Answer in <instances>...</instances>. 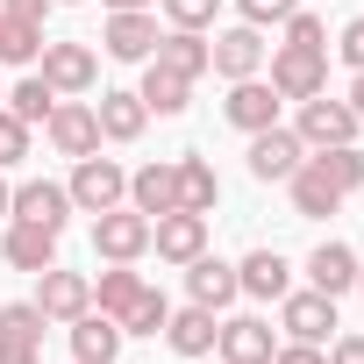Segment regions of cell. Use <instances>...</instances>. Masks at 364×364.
<instances>
[{
  "mask_svg": "<svg viewBox=\"0 0 364 364\" xmlns=\"http://www.w3.org/2000/svg\"><path fill=\"white\" fill-rule=\"evenodd\" d=\"M236 8H243V22H250V29H279V22L300 8V0H236Z\"/></svg>",
  "mask_w": 364,
  "mask_h": 364,
  "instance_id": "d590c367",
  "label": "cell"
},
{
  "mask_svg": "<svg viewBox=\"0 0 364 364\" xmlns=\"http://www.w3.org/2000/svg\"><path fill=\"white\" fill-rule=\"evenodd\" d=\"M65 336H72V357H79V364H114V357H122V343H129V336H122V321H114V314H100V307H86Z\"/></svg>",
  "mask_w": 364,
  "mask_h": 364,
  "instance_id": "d6986e66",
  "label": "cell"
},
{
  "mask_svg": "<svg viewBox=\"0 0 364 364\" xmlns=\"http://www.w3.org/2000/svg\"><path fill=\"white\" fill-rule=\"evenodd\" d=\"M150 58L171 65V72H186V79H200V72H208V36H200V29H164Z\"/></svg>",
  "mask_w": 364,
  "mask_h": 364,
  "instance_id": "83f0119b",
  "label": "cell"
},
{
  "mask_svg": "<svg viewBox=\"0 0 364 364\" xmlns=\"http://www.w3.org/2000/svg\"><path fill=\"white\" fill-rule=\"evenodd\" d=\"M136 300H143V272H136V264H107V272L93 279V307H100V314H114V321H122Z\"/></svg>",
  "mask_w": 364,
  "mask_h": 364,
  "instance_id": "4316f807",
  "label": "cell"
},
{
  "mask_svg": "<svg viewBox=\"0 0 364 364\" xmlns=\"http://www.w3.org/2000/svg\"><path fill=\"white\" fill-rule=\"evenodd\" d=\"M0 364H43V343H22V336H0Z\"/></svg>",
  "mask_w": 364,
  "mask_h": 364,
  "instance_id": "f35d334b",
  "label": "cell"
},
{
  "mask_svg": "<svg viewBox=\"0 0 364 364\" xmlns=\"http://www.w3.org/2000/svg\"><path fill=\"white\" fill-rule=\"evenodd\" d=\"M58 100H65V93H50V79H43V72H29V79H15V86H8V100H0V107H8L15 122H29V129H36V122H50V107H58Z\"/></svg>",
  "mask_w": 364,
  "mask_h": 364,
  "instance_id": "f1b7e54d",
  "label": "cell"
},
{
  "mask_svg": "<svg viewBox=\"0 0 364 364\" xmlns=\"http://www.w3.org/2000/svg\"><path fill=\"white\" fill-rule=\"evenodd\" d=\"M93 114H100V143H136V136L150 129V107H143L136 86H107V93L93 100Z\"/></svg>",
  "mask_w": 364,
  "mask_h": 364,
  "instance_id": "e0dca14e",
  "label": "cell"
},
{
  "mask_svg": "<svg viewBox=\"0 0 364 364\" xmlns=\"http://www.w3.org/2000/svg\"><path fill=\"white\" fill-rule=\"evenodd\" d=\"M272 364H328V350L321 343H286V350H272Z\"/></svg>",
  "mask_w": 364,
  "mask_h": 364,
  "instance_id": "ab89813d",
  "label": "cell"
},
{
  "mask_svg": "<svg viewBox=\"0 0 364 364\" xmlns=\"http://www.w3.org/2000/svg\"><path fill=\"white\" fill-rule=\"evenodd\" d=\"M65 193H72V208H79V215H107V208H122V200H129V171H122L114 157H100V150H93V157H79V164H72Z\"/></svg>",
  "mask_w": 364,
  "mask_h": 364,
  "instance_id": "6da1fadb",
  "label": "cell"
},
{
  "mask_svg": "<svg viewBox=\"0 0 364 364\" xmlns=\"http://www.w3.org/2000/svg\"><path fill=\"white\" fill-rule=\"evenodd\" d=\"M236 279H243V293H250V300H286V293H293V264H286L272 243H264V250H250V257L236 264Z\"/></svg>",
  "mask_w": 364,
  "mask_h": 364,
  "instance_id": "cb8c5ba5",
  "label": "cell"
},
{
  "mask_svg": "<svg viewBox=\"0 0 364 364\" xmlns=\"http://www.w3.org/2000/svg\"><path fill=\"white\" fill-rule=\"evenodd\" d=\"M307 157L336 178L343 193H357V186H364V150H357V143H328V150H307Z\"/></svg>",
  "mask_w": 364,
  "mask_h": 364,
  "instance_id": "f546056e",
  "label": "cell"
},
{
  "mask_svg": "<svg viewBox=\"0 0 364 364\" xmlns=\"http://www.w3.org/2000/svg\"><path fill=\"white\" fill-rule=\"evenodd\" d=\"M136 93H143L150 114H186V107H193V79L171 72V65H157V58L143 65V86H136Z\"/></svg>",
  "mask_w": 364,
  "mask_h": 364,
  "instance_id": "484cf974",
  "label": "cell"
},
{
  "mask_svg": "<svg viewBox=\"0 0 364 364\" xmlns=\"http://www.w3.org/2000/svg\"><path fill=\"white\" fill-rule=\"evenodd\" d=\"M129 208H136V215H150V222L178 208V164H171V157H157V164H136V171H129Z\"/></svg>",
  "mask_w": 364,
  "mask_h": 364,
  "instance_id": "ac0fdd59",
  "label": "cell"
},
{
  "mask_svg": "<svg viewBox=\"0 0 364 364\" xmlns=\"http://www.w3.org/2000/svg\"><path fill=\"white\" fill-rule=\"evenodd\" d=\"M357 114L343 107V100H328V93H314V100H300V122H293V136L307 143V150H328V143H357Z\"/></svg>",
  "mask_w": 364,
  "mask_h": 364,
  "instance_id": "7c38bea8",
  "label": "cell"
},
{
  "mask_svg": "<svg viewBox=\"0 0 364 364\" xmlns=\"http://www.w3.org/2000/svg\"><path fill=\"white\" fill-rule=\"evenodd\" d=\"M43 136H50V150L58 157H93L100 150V114H93V100H58L50 107V122H43Z\"/></svg>",
  "mask_w": 364,
  "mask_h": 364,
  "instance_id": "30bf717a",
  "label": "cell"
},
{
  "mask_svg": "<svg viewBox=\"0 0 364 364\" xmlns=\"http://www.w3.org/2000/svg\"><path fill=\"white\" fill-rule=\"evenodd\" d=\"M279 29H286V50H328V22L307 8V0H300V8H293Z\"/></svg>",
  "mask_w": 364,
  "mask_h": 364,
  "instance_id": "1f68e13d",
  "label": "cell"
},
{
  "mask_svg": "<svg viewBox=\"0 0 364 364\" xmlns=\"http://www.w3.org/2000/svg\"><path fill=\"white\" fill-rule=\"evenodd\" d=\"M343 107H350V114L364 122V72H350V93H343Z\"/></svg>",
  "mask_w": 364,
  "mask_h": 364,
  "instance_id": "b9f144b4",
  "label": "cell"
},
{
  "mask_svg": "<svg viewBox=\"0 0 364 364\" xmlns=\"http://www.w3.org/2000/svg\"><path fill=\"white\" fill-rule=\"evenodd\" d=\"M279 328H286L293 343H328L343 321H336V300L307 286V293H286V300H279Z\"/></svg>",
  "mask_w": 364,
  "mask_h": 364,
  "instance_id": "4fadbf2b",
  "label": "cell"
},
{
  "mask_svg": "<svg viewBox=\"0 0 364 364\" xmlns=\"http://www.w3.org/2000/svg\"><path fill=\"white\" fill-rule=\"evenodd\" d=\"M0 100H8V86H0Z\"/></svg>",
  "mask_w": 364,
  "mask_h": 364,
  "instance_id": "7dc6e473",
  "label": "cell"
},
{
  "mask_svg": "<svg viewBox=\"0 0 364 364\" xmlns=\"http://www.w3.org/2000/svg\"><path fill=\"white\" fill-rule=\"evenodd\" d=\"M222 15V0H164V22L171 29H208Z\"/></svg>",
  "mask_w": 364,
  "mask_h": 364,
  "instance_id": "836d02e7",
  "label": "cell"
},
{
  "mask_svg": "<svg viewBox=\"0 0 364 364\" xmlns=\"http://www.w3.org/2000/svg\"><path fill=\"white\" fill-rule=\"evenodd\" d=\"M215 328H222V321H215L208 307H193V300L164 314V343H171L178 357H208V350H215Z\"/></svg>",
  "mask_w": 364,
  "mask_h": 364,
  "instance_id": "d4e9b609",
  "label": "cell"
},
{
  "mask_svg": "<svg viewBox=\"0 0 364 364\" xmlns=\"http://www.w3.org/2000/svg\"><path fill=\"white\" fill-rule=\"evenodd\" d=\"M357 264H364V257H357L350 243H336V236H328V243L307 257V286H314V293H328V300H343V293H357Z\"/></svg>",
  "mask_w": 364,
  "mask_h": 364,
  "instance_id": "44dd1931",
  "label": "cell"
},
{
  "mask_svg": "<svg viewBox=\"0 0 364 364\" xmlns=\"http://www.w3.org/2000/svg\"><path fill=\"white\" fill-rule=\"evenodd\" d=\"M328 364H364V336H328Z\"/></svg>",
  "mask_w": 364,
  "mask_h": 364,
  "instance_id": "60d3db41",
  "label": "cell"
},
{
  "mask_svg": "<svg viewBox=\"0 0 364 364\" xmlns=\"http://www.w3.org/2000/svg\"><path fill=\"white\" fill-rule=\"evenodd\" d=\"M143 250H150V215H136L129 200L107 208V215H93V257H107V264H136Z\"/></svg>",
  "mask_w": 364,
  "mask_h": 364,
  "instance_id": "3957f363",
  "label": "cell"
},
{
  "mask_svg": "<svg viewBox=\"0 0 364 364\" xmlns=\"http://www.w3.org/2000/svg\"><path fill=\"white\" fill-rule=\"evenodd\" d=\"M357 293H364V264H357Z\"/></svg>",
  "mask_w": 364,
  "mask_h": 364,
  "instance_id": "f6af8a7d",
  "label": "cell"
},
{
  "mask_svg": "<svg viewBox=\"0 0 364 364\" xmlns=\"http://www.w3.org/2000/svg\"><path fill=\"white\" fill-rule=\"evenodd\" d=\"M157 15L150 8H122V15H107L100 22V50L114 58V65H150V50H157Z\"/></svg>",
  "mask_w": 364,
  "mask_h": 364,
  "instance_id": "5b68a950",
  "label": "cell"
},
{
  "mask_svg": "<svg viewBox=\"0 0 364 364\" xmlns=\"http://www.w3.org/2000/svg\"><path fill=\"white\" fill-rule=\"evenodd\" d=\"M122 8H150V0H107V15H122Z\"/></svg>",
  "mask_w": 364,
  "mask_h": 364,
  "instance_id": "ee69618b",
  "label": "cell"
},
{
  "mask_svg": "<svg viewBox=\"0 0 364 364\" xmlns=\"http://www.w3.org/2000/svg\"><path fill=\"white\" fill-rule=\"evenodd\" d=\"M150 250H157L164 264H193V257L208 250V215H186V208L157 215V222H150Z\"/></svg>",
  "mask_w": 364,
  "mask_h": 364,
  "instance_id": "5bb4252c",
  "label": "cell"
},
{
  "mask_svg": "<svg viewBox=\"0 0 364 364\" xmlns=\"http://www.w3.org/2000/svg\"><path fill=\"white\" fill-rule=\"evenodd\" d=\"M208 72H222V79H257V72H264V36H257L250 22L222 29V36L208 43Z\"/></svg>",
  "mask_w": 364,
  "mask_h": 364,
  "instance_id": "9a60e30c",
  "label": "cell"
},
{
  "mask_svg": "<svg viewBox=\"0 0 364 364\" xmlns=\"http://www.w3.org/2000/svg\"><path fill=\"white\" fill-rule=\"evenodd\" d=\"M36 72H43V79H50V93H65V100H79V93H93V86H100V58H93V43H50V36H43Z\"/></svg>",
  "mask_w": 364,
  "mask_h": 364,
  "instance_id": "7a4b0ae2",
  "label": "cell"
},
{
  "mask_svg": "<svg viewBox=\"0 0 364 364\" xmlns=\"http://www.w3.org/2000/svg\"><path fill=\"white\" fill-rule=\"evenodd\" d=\"M36 58H43V29L0 15V65H36Z\"/></svg>",
  "mask_w": 364,
  "mask_h": 364,
  "instance_id": "4dcf8cb0",
  "label": "cell"
},
{
  "mask_svg": "<svg viewBox=\"0 0 364 364\" xmlns=\"http://www.w3.org/2000/svg\"><path fill=\"white\" fill-rule=\"evenodd\" d=\"M336 58H343L350 72H364V15H357V22H343V36H336Z\"/></svg>",
  "mask_w": 364,
  "mask_h": 364,
  "instance_id": "8d00e7d4",
  "label": "cell"
},
{
  "mask_svg": "<svg viewBox=\"0 0 364 364\" xmlns=\"http://www.w3.org/2000/svg\"><path fill=\"white\" fill-rule=\"evenodd\" d=\"M300 164H307V143H300L286 122H272V129L250 136V178H264V186H286Z\"/></svg>",
  "mask_w": 364,
  "mask_h": 364,
  "instance_id": "52a82bcc",
  "label": "cell"
},
{
  "mask_svg": "<svg viewBox=\"0 0 364 364\" xmlns=\"http://www.w3.org/2000/svg\"><path fill=\"white\" fill-rule=\"evenodd\" d=\"M164 314H171V300L157 286H143V300L122 314V336H164Z\"/></svg>",
  "mask_w": 364,
  "mask_h": 364,
  "instance_id": "d6a6232c",
  "label": "cell"
},
{
  "mask_svg": "<svg viewBox=\"0 0 364 364\" xmlns=\"http://www.w3.org/2000/svg\"><path fill=\"white\" fill-rule=\"evenodd\" d=\"M22 157H29V122H15L8 107H0V171L22 164Z\"/></svg>",
  "mask_w": 364,
  "mask_h": 364,
  "instance_id": "e575fe53",
  "label": "cell"
},
{
  "mask_svg": "<svg viewBox=\"0 0 364 364\" xmlns=\"http://www.w3.org/2000/svg\"><path fill=\"white\" fill-rule=\"evenodd\" d=\"M171 164H178V208H186V215H215V200H222L215 164H208L200 150H178Z\"/></svg>",
  "mask_w": 364,
  "mask_h": 364,
  "instance_id": "7402d4cb",
  "label": "cell"
},
{
  "mask_svg": "<svg viewBox=\"0 0 364 364\" xmlns=\"http://www.w3.org/2000/svg\"><path fill=\"white\" fill-rule=\"evenodd\" d=\"M8 200H15V186H8V178H0V222H8Z\"/></svg>",
  "mask_w": 364,
  "mask_h": 364,
  "instance_id": "7bdbcfd3",
  "label": "cell"
},
{
  "mask_svg": "<svg viewBox=\"0 0 364 364\" xmlns=\"http://www.w3.org/2000/svg\"><path fill=\"white\" fill-rule=\"evenodd\" d=\"M36 307H43L50 328H72V321L93 307V279L72 272V264H50V272H36Z\"/></svg>",
  "mask_w": 364,
  "mask_h": 364,
  "instance_id": "277c9868",
  "label": "cell"
},
{
  "mask_svg": "<svg viewBox=\"0 0 364 364\" xmlns=\"http://www.w3.org/2000/svg\"><path fill=\"white\" fill-rule=\"evenodd\" d=\"M0 257H8L15 272H50V264H58V236L36 229V222H8V236H0Z\"/></svg>",
  "mask_w": 364,
  "mask_h": 364,
  "instance_id": "603a6c76",
  "label": "cell"
},
{
  "mask_svg": "<svg viewBox=\"0 0 364 364\" xmlns=\"http://www.w3.org/2000/svg\"><path fill=\"white\" fill-rule=\"evenodd\" d=\"M50 8H58V0H0V15H8V22H29V29H43Z\"/></svg>",
  "mask_w": 364,
  "mask_h": 364,
  "instance_id": "74e56055",
  "label": "cell"
},
{
  "mask_svg": "<svg viewBox=\"0 0 364 364\" xmlns=\"http://www.w3.org/2000/svg\"><path fill=\"white\" fill-rule=\"evenodd\" d=\"M286 193H293V215H300V222H321V215H336V208L350 200V193L336 186V178H328V171L314 164V157H307V164H300V171L286 178Z\"/></svg>",
  "mask_w": 364,
  "mask_h": 364,
  "instance_id": "ffe728a7",
  "label": "cell"
},
{
  "mask_svg": "<svg viewBox=\"0 0 364 364\" xmlns=\"http://www.w3.org/2000/svg\"><path fill=\"white\" fill-rule=\"evenodd\" d=\"M272 93L279 100H314L328 93V50H272Z\"/></svg>",
  "mask_w": 364,
  "mask_h": 364,
  "instance_id": "9c48e42d",
  "label": "cell"
},
{
  "mask_svg": "<svg viewBox=\"0 0 364 364\" xmlns=\"http://www.w3.org/2000/svg\"><path fill=\"white\" fill-rule=\"evenodd\" d=\"M279 93H272V79L257 72V79H229V100H222V122L229 129H243V136H257V129H272L279 122Z\"/></svg>",
  "mask_w": 364,
  "mask_h": 364,
  "instance_id": "8fae6325",
  "label": "cell"
},
{
  "mask_svg": "<svg viewBox=\"0 0 364 364\" xmlns=\"http://www.w3.org/2000/svg\"><path fill=\"white\" fill-rule=\"evenodd\" d=\"M272 321H257V314H229L222 328H215V357L222 364H272Z\"/></svg>",
  "mask_w": 364,
  "mask_h": 364,
  "instance_id": "2e32d148",
  "label": "cell"
},
{
  "mask_svg": "<svg viewBox=\"0 0 364 364\" xmlns=\"http://www.w3.org/2000/svg\"><path fill=\"white\" fill-rule=\"evenodd\" d=\"M72 215H79V208H72V193L58 186V178H22L15 200H8V222H36V229H50V236H65Z\"/></svg>",
  "mask_w": 364,
  "mask_h": 364,
  "instance_id": "8992f818",
  "label": "cell"
},
{
  "mask_svg": "<svg viewBox=\"0 0 364 364\" xmlns=\"http://www.w3.org/2000/svg\"><path fill=\"white\" fill-rule=\"evenodd\" d=\"M178 272H186V300H193V307H208V314H222V307H236V300H243L236 264H229V257H215V250H200L193 264H178Z\"/></svg>",
  "mask_w": 364,
  "mask_h": 364,
  "instance_id": "ba28073f",
  "label": "cell"
},
{
  "mask_svg": "<svg viewBox=\"0 0 364 364\" xmlns=\"http://www.w3.org/2000/svg\"><path fill=\"white\" fill-rule=\"evenodd\" d=\"M58 8H79V0H58Z\"/></svg>",
  "mask_w": 364,
  "mask_h": 364,
  "instance_id": "bcb514c9",
  "label": "cell"
}]
</instances>
